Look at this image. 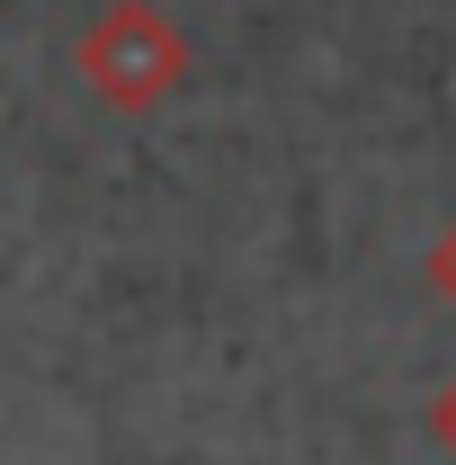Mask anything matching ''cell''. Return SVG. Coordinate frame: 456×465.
<instances>
[{
	"label": "cell",
	"mask_w": 456,
	"mask_h": 465,
	"mask_svg": "<svg viewBox=\"0 0 456 465\" xmlns=\"http://www.w3.org/2000/svg\"><path fill=\"white\" fill-rule=\"evenodd\" d=\"M81 81L108 99V108H153V99H171L179 72H188V36H179L171 18L153 9V0H108L90 27H81Z\"/></svg>",
	"instance_id": "obj_1"
},
{
	"label": "cell",
	"mask_w": 456,
	"mask_h": 465,
	"mask_svg": "<svg viewBox=\"0 0 456 465\" xmlns=\"http://www.w3.org/2000/svg\"><path fill=\"white\" fill-rule=\"evenodd\" d=\"M430 278L456 295V232H439V251H430Z\"/></svg>",
	"instance_id": "obj_2"
},
{
	"label": "cell",
	"mask_w": 456,
	"mask_h": 465,
	"mask_svg": "<svg viewBox=\"0 0 456 465\" xmlns=\"http://www.w3.org/2000/svg\"><path fill=\"white\" fill-rule=\"evenodd\" d=\"M430 430H439V439H448V448H456V385H448V394H439V403H430Z\"/></svg>",
	"instance_id": "obj_3"
}]
</instances>
